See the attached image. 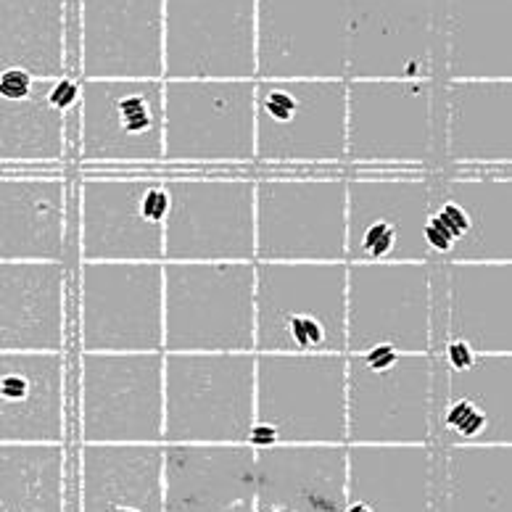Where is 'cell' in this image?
Wrapping results in <instances>:
<instances>
[{"label": "cell", "instance_id": "cell-1", "mask_svg": "<svg viewBox=\"0 0 512 512\" xmlns=\"http://www.w3.org/2000/svg\"><path fill=\"white\" fill-rule=\"evenodd\" d=\"M441 85L433 80L346 82L349 172H439Z\"/></svg>", "mask_w": 512, "mask_h": 512}, {"label": "cell", "instance_id": "cell-2", "mask_svg": "<svg viewBox=\"0 0 512 512\" xmlns=\"http://www.w3.org/2000/svg\"><path fill=\"white\" fill-rule=\"evenodd\" d=\"M254 354H346V262H254Z\"/></svg>", "mask_w": 512, "mask_h": 512}, {"label": "cell", "instance_id": "cell-3", "mask_svg": "<svg viewBox=\"0 0 512 512\" xmlns=\"http://www.w3.org/2000/svg\"><path fill=\"white\" fill-rule=\"evenodd\" d=\"M346 444V354H256L249 447Z\"/></svg>", "mask_w": 512, "mask_h": 512}, {"label": "cell", "instance_id": "cell-4", "mask_svg": "<svg viewBox=\"0 0 512 512\" xmlns=\"http://www.w3.org/2000/svg\"><path fill=\"white\" fill-rule=\"evenodd\" d=\"M346 172L254 175V262H346Z\"/></svg>", "mask_w": 512, "mask_h": 512}, {"label": "cell", "instance_id": "cell-5", "mask_svg": "<svg viewBox=\"0 0 512 512\" xmlns=\"http://www.w3.org/2000/svg\"><path fill=\"white\" fill-rule=\"evenodd\" d=\"M164 354H254V262H161Z\"/></svg>", "mask_w": 512, "mask_h": 512}, {"label": "cell", "instance_id": "cell-6", "mask_svg": "<svg viewBox=\"0 0 512 512\" xmlns=\"http://www.w3.org/2000/svg\"><path fill=\"white\" fill-rule=\"evenodd\" d=\"M346 80H254V164L344 167Z\"/></svg>", "mask_w": 512, "mask_h": 512}, {"label": "cell", "instance_id": "cell-7", "mask_svg": "<svg viewBox=\"0 0 512 512\" xmlns=\"http://www.w3.org/2000/svg\"><path fill=\"white\" fill-rule=\"evenodd\" d=\"M167 206L164 172H82L74 233L77 262H164Z\"/></svg>", "mask_w": 512, "mask_h": 512}, {"label": "cell", "instance_id": "cell-8", "mask_svg": "<svg viewBox=\"0 0 512 512\" xmlns=\"http://www.w3.org/2000/svg\"><path fill=\"white\" fill-rule=\"evenodd\" d=\"M256 354H164L161 444H249Z\"/></svg>", "mask_w": 512, "mask_h": 512}, {"label": "cell", "instance_id": "cell-9", "mask_svg": "<svg viewBox=\"0 0 512 512\" xmlns=\"http://www.w3.org/2000/svg\"><path fill=\"white\" fill-rule=\"evenodd\" d=\"M433 399V354H346V444H433Z\"/></svg>", "mask_w": 512, "mask_h": 512}, {"label": "cell", "instance_id": "cell-10", "mask_svg": "<svg viewBox=\"0 0 512 512\" xmlns=\"http://www.w3.org/2000/svg\"><path fill=\"white\" fill-rule=\"evenodd\" d=\"M164 262H254V175L169 172Z\"/></svg>", "mask_w": 512, "mask_h": 512}, {"label": "cell", "instance_id": "cell-11", "mask_svg": "<svg viewBox=\"0 0 512 512\" xmlns=\"http://www.w3.org/2000/svg\"><path fill=\"white\" fill-rule=\"evenodd\" d=\"M433 262H346V354H433Z\"/></svg>", "mask_w": 512, "mask_h": 512}, {"label": "cell", "instance_id": "cell-12", "mask_svg": "<svg viewBox=\"0 0 512 512\" xmlns=\"http://www.w3.org/2000/svg\"><path fill=\"white\" fill-rule=\"evenodd\" d=\"M77 349L164 352L161 262H77Z\"/></svg>", "mask_w": 512, "mask_h": 512}, {"label": "cell", "instance_id": "cell-13", "mask_svg": "<svg viewBox=\"0 0 512 512\" xmlns=\"http://www.w3.org/2000/svg\"><path fill=\"white\" fill-rule=\"evenodd\" d=\"M164 352L80 354V444H161Z\"/></svg>", "mask_w": 512, "mask_h": 512}, {"label": "cell", "instance_id": "cell-14", "mask_svg": "<svg viewBox=\"0 0 512 512\" xmlns=\"http://www.w3.org/2000/svg\"><path fill=\"white\" fill-rule=\"evenodd\" d=\"M82 169H159L164 159V82H80L69 117Z\"/></svg>", "mask_w": 512, "mask_h": 512}, {"label": "cell", "instance_id": "cell-15", "mask_svg": "<svg viewBox=\"0 0 512 512\" xmlns=\"http://www.w3.org/2000/svg\"><path fill=\"white\" fill-rule=\"evenodd\" d=\"M431 262H512V167L431 172Z\"/></svg>", "mask_w": 512, "mask_h": 512}, {"label": "cell", "instance_id": "cell-16", "mask_svg": "<svg viewBox=\"0 0 512 512\" xmlns=\"http://www.w3.org/2000/svg\"><path fill=\"white\" fill-rule=\"evenodd\" d=\"M254 82H164L161 167H251Z\"/></svg>", "mask_w": 512, "mask_h": 512}, {"label": "cell", "instance_id": "cell-17", "mask_svg": "<svg viewBox=\"0 0 512 512\" xmlns=\"http://www.w3.org/2000/svg\"><path fill=\"white\" fill-rule=\"evenodd\" d=\"M441 82V0H349L346 82Z\"/></svg>", "mask_w": 512, "mask_h": 512}, {"label": "cell", "instance_id": "cell-18", "mask_svg": "<svg viewBox=\"0 0 512 512\" xmlns=\"http://www.w3.org/2000/svg\"><path fill=\"white\" fill-rule=\"evenodd\" d=\"M256 0H164L161 82H254Z\"/></svg>", "mask_w": 512, "mask_h": 512}, {"label": "cell", "instance_id": "cell-19", "mask_svg": "<svg viewBox=\"0 0 512 512\" xmlns=\"http://www.w3.org/2000/svg\"><path fill=\"white\" fill-rule=\"evenodd\" d=\"M431 172L346 177V262H431L423 241Z\"/></svg>", "mask_w": 512, "mask_h": 512}, {"label": "cell", "instance_id": "cell-20", "mask_svg": "<svg viewBox=\"0 0 512 512\" xmlns=\"http://www.w3.org/2000/svg\"><path fill=\"white\" fill-rule=\"evenodd\" d=\"M349 0H256V80H346Z\"/></svg>", "mask_w": 512, "mask_h": 512}, {"label": "cell", "instance_id": "cell-21", "mask_svg": "<svg viewBox=\"0 0 512 512\" xmlns=\"http://www.w3.org/2000/svg\"><path fill=\"white\" fill-rule=\"evenodd\" d=\"M77 80L164 77V0H77Z\"/></svg>", "mask_w": 512, "mask_h": 512}, {"label": "cell", "instance_id": "cell-22", "mask_svg": "<svg viewBox=\"0 0 512 512\" xmlns=\"http://www.w3.org/2000/svg\"><path fill=\"white\" fill-rule=\"evenodd\" d=\"M433 293V354L444 341L512 354V262H433Z\"/></svg>", "mask_w": 512, "mask_h": 512}, {"label": "cell", "instance_id": "cell-23", "mask_svg": "<svg viewBox=\"0 0 512 512\" xmlns=\"http://www.w3.org/2000/svg\"><path fill=\"white\" fill-rule=\"evenodd\" d=\"M441 447H512V354L476 357L465 370L436 359L433 444Z\"/></svg>", "mask_w": 512, "mask_h": 512}, {"label": "cell", "instance_id": "cell-24", "mask_svg": "<svg viewBox=\"0 0 512 512\" xmlns=\"http://www.w3.org/2000/svg\"><path fill=\"white\" fill-rule=\"evenodd\" d=\"M512 167V80L441 85L439 172Z\"/></svg>", "mask_w": 512, "mask_h": 512}, {"label": "cell", "instance_id": "cell-25", "mask_svg": "<svg viewBox=\"0 0 512 512\" xmlns=\"http://www.w3.org/2000/svg\"><path fill=\"white\" fill-rule=\"evenodd\" d=\"M69 180L61 172H0V262L72 259Z\"/></svg>", "mask_w": 512, "mask_h": 512}, {"label": "cell", "instance_id": "cell-26", "mask_svg": "<svg viewBox=\"0 0 512 512\" xmlns=\"http://www.w3.org/2000/svg\"><path fill=\"white\" fill-rule=\"evenodd\" d=\"M164 512H254L249 444H161Z\"/></svg>", "mask_w": 512, "mask_h": 512}, {"label": "cell", "instance_id": "cell-27", "mask_svg": "<svg viewBox=\"0 0 512 512\" xmlns=\"http://www.w3.org/2000/svg\"><path fill=\"white\" fill-rule=\"evenodd\" d=\"M436 478L433 444H346L344 512H433Z\"/></svg>", "mask_w": 512, "mask_h": 512}, {"label": "cell", "instance_id": "cell-28", "mask_svg": "<svg viewBox=\"0 0 512 512\" xmlns=\"http://www.w3.org/2000/svg\"><path fill=\"white\" fill-rule=\"evenodd\" d=\"M254 465V512L346 510V444H275Z\"/></svg>", "mask_w": 512, "mask_h": 512}, {"label": "cell", "instance_id": "cell-29", "mask_svg": "<svg viewBox=\"0 0 512 512\" xmlns=\"http://www.w3.org/2000/svg\"><path fill=\"white\" fill-rule=\"evenodd\" d=\"M64 441V352H0V444Z\"/></svg>", "mask_w": 512, "mask_h": 512}, {"label": "cell", "instance_id": "cell-30", "mask_svg": "<svg viewBox=\"0 0 512 512\" xmlns=\"http://www.w3.org/2000/svg\"><path fill=\"white\" fill-rule=\"evenodd\" d=\"M64 262H0V352H64Z\"/></svg>", "mask_w": 512, "mask_h": 512}, {"label": "cell", "instance_id": "cell-31", "mask_svg": "<svg viewBox=\"0 0 512 512\" xmlns=\"http://www.w3.org/2000/svg\"><path fill=\"white\" fill-rule=\"evenodd\" d=\"M512 80V0H441V82Z\"/></svg>", "mask_w": 512, "mask_h": 512}, {"label": "cell", "instance_id": "cell-32", "mask_svg": "<svg viewBox=\"0 0 512 512\" xmlns=\"http://www.w3.org/2000/svg\"><path fill=\"white\" fill-rule=\"evenodd\" d=\"M161 444H80L77 512H164Z\"/></svg>", "mask_w": 512, "mask_h": 512}, {"label": "cell", "instance_id": "cell-33", "mask_svg": "<svg viewBox=\"0 0 512 512\" xmlns=\"http://www.w3.org/2000/svg\"><path fill=\"white\" fill-rule=\"evenodd\" d=\"M69 114L53 106L51 80L0 72V164L59 167L69 151Z\"/></svg>", "mask_w": 512, "mask_h": 512}, {"label": "cell", "instance_id": "cell-34", "mask_svg": "<svg viewBox=\"0 0 512 512\" xmlns=\"http://www.w3.org/2000/svg\"><path fill=\"white\" fill-rule=\"evenodd\" d=\"M66 74V0H0V72Z\"/></svg>", "mask_w": 512, "mask_h": 512}, {"label": "cell", "instance_id": "cell-35", "mask_svg": "<svg viewBox=\"0 0 512 512\" xmlns=\"http://www.w3.org/2000/svg\"><path fill=\"white\" fill-rule=\"evenodd\" d=\"M433 512H512V447H447Z\"/></svg>", "mask_w": 512, "mask_h": 512}, {"label": "cell", "instance_id": "cell-36", "mask_svg": "<svg viewBox=\"0 0 512 512\" xmlns=\"http://www.w3.org/2000/svg\"><path fill=\"white\" fill-rule=\"evenodd\" d=\"M0 512H66L64 444H0Z\"/></svg>", "mask_w": 512, "mask_h": 512}, {"label": "cell", "instance_id": "cell-37", "mask_svg": "<svg viewBox=\"0 0 512 512\" xmlns=\"http://www.w3.org/2000/svg\"><path fill=\"white\" fill-rule=\"evenodd\" d=\"M51 101L64 114L77 109V103H80V80L72 77V74H61V77L51 80Z\"/></svg>", "mask_w": 512, "mask_h": 512}]
</instances>
